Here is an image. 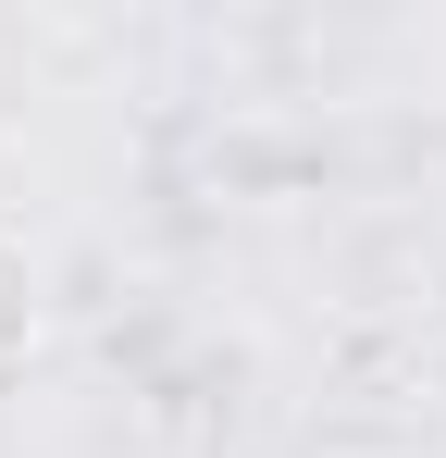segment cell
Returning <instances> with one entry per match:
<instances>
[{"label": "cell", "mask_w": 446, "mask_h": 458, "mask_svg": "<svg viewBox=\"0 0 446 458\" xmlns=\"http://www.w3.org/2000/svg\"><path fill=\"white\" fill-rule=\"evenodd\" d=\"M25 347H38V248L0 224V372H13Z\"/></svg>", "instance_id": "6da1fadb"}]
</instances>
